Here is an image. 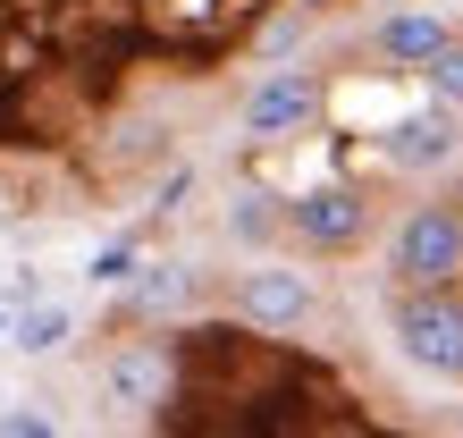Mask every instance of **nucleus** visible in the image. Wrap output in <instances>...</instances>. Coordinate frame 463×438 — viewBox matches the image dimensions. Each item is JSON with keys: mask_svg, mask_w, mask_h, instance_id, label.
I'll use <instances>...</instances> for the list:
<instances>
[{"mask_svg": "<svg viewBox=\"0 0 463 438\" xmlns=\"http://www.w3.org/2000/svg\"><path fill=\"white\" fill-rule=\"evenodd\" d=\"M396 354L430 379H463V279L396 295Z\"/></svg>", "mask_w": 463, "mask_h": 438, "instance_id": "obj_1", "label": "nucleus"}, {"mask_svg": "<svg viewBox=\"0 0 463 438\" xmlns=\"http://www.w3.org/2000/svg\"><path fill=\"white\" fill-rule=\"evenodd\" d=\"M396 287H455L463 279V211L455 203H413L388 236Z\"/></svg>", "mask_w": 463, "mask_h": 438, "instance_id": "obj_2", "label": "nucleus"}, {"mask_svg": "<svg viewBox=\"0 0 463 438\" xmlns=\"http://www.w3.org/2000/svg\"><path fill=\"white\" fill-rule=\"evenodd\" d=\"M287 236L312 253H354L371 236V195L363 186H304V195H287Z\"/></svg>", "mask_w": 463, "mask_h": 438, "instance_id": "obj_3", "label": "nucleus"}, {"mask_svg": "<svg viewBox=\"0 0 463 438\" xmlns=\"http://www.w3.org/2000/svg\"><path fill=\"white\" fill-rule=\"evenodd\" d=\"M320 119V76L312 68H269L253 93H244V135L253 144H287Z\"/></svg>", "mask_w": 463, "mask_h": 438, "instance_id": "obj_4", "label": "nucleus"}, {"mask_svg": "<svg viewBox=\"0 0 463 438\" xmlns=\"http://www.w3.org/2000/svg\"><path fill=\"white\" fill-rule=\"evenodd\" d=\"M463 110L455 101H430V110H404V119H388L379 127V160L388 169H404V177H421V169H447L455 160V144H463Z\"/></svg>", "mask_w": 463, "mask_h": 438, "instance_id": "obj_5", "label": "nucleus"}, {"mask_svg": "<svg viewBox=\"0 0 463 438\" xmlns=\"http://www.w3.org/2000/svg\"><path fill=\"white\" fill-rule=\"evenodd\" d=\"M177 388V354L160 346V338H127L110 363H101V396L127 405V414H144V405H160Z\"/></svg>", "mask_w": 463, "mask_h": 438, "instance_id": "obj_6", "label": "nucleus"}, {"mask_svg": "<svg viewBox=\"0 0 463 438\" xmlns=\"http://www.w3.org/2000/svg\"><path fill=\"white\" fill-rule=\"evenodd\" d=\"M312 304H320V295H312L304 270H244V279H236V312L253 328H304Z\"/></svg>", "mask_w": 463, "mask_h": 438, "instance_id": "obj_7", "label": "nucleus"}, {"mask_svg": "<svg viewBox=\"0 0 463 438\" xmlns=\"http://www.w3.org/2000/svg\"><path fill=\"white\" fill-rule=\"evenodd\" d=\"M371 43H379V60H396V68H430V60L455 43V25H447V17H430V9H404V17L379 25Z\"/></svg>", "mask_w": 463, "mask_h": 438, "instance_id": "obj_8", "label": "nucleus"}, {"mask_svg": "<svg viewBox=\"0 0 463 438\" xmlns=\"http://www.w3.org/2000/svg\"><path fill=\"white\" fill-rule=\"evenodd\" d=\"M9 346H17V354H34V363H43V354H68V346H76V312H68V304H51V295H25L17 320H9Z\"/></svg>", "mask_w": 463, "mask_h": 438, "instance_id": "obj_9", "label": "nucleus"}, {"mask_svg": "<svg viewBox=\"0 0 463 438\" xmlns=\"http://www.w3.org/2000/svg\"><path fill=\"white\" fill-rule=\"evenodd\" d=\"M228 236H236V244H269V236H287V195H261V186H244V195L228 203Z\"/></svg>", "mask_w": 463, "mask_h": 438, "instance_id": "obj_10", "label": "nucleus"}, {"mask_svg": "<svg viewBox=\"0 0 463 438\" xmlns=\"http://www.w3.org/2000/svg\"><path fill=\"white\" fill-rule=\"evenodd\" d=\"M185 287H194V270H185V262H152V270H135V312H177V304H185Z\"/></svg>", "mask_w": 463, "mask_h": 438, "instance_id": "obj_11", "label": "nucleus"}, {"mask_svg": "<svg viewBox=\"0 0 463 438\" xmlns=\"http://www.w3.org/2000/svg\"><path fill=\"white\" fill-rule=\"evenodd\" d=\"M421 85H430V101H455V110H463V34H455L430 68H421Z\"/></svg>", "mask_w": 463, "mask_h": 438, "instance_id": "obj_12", "label": "nucleus"}, {"mask_svg": "<svg viewBox=\"0 0 463 438\" xmlns=\"http://www.w3.org/2000/svg\"><path fill=\"white\" fill-rule=\"evenodd\" d=\"M135 270H144V262H135V244H101V253L85 262V279L93 287H135Z\"/></svg>", "mask_w": 463, "mask_h": 438, "instance_id": "obj_13", "label": "nucleus"}, {"mask_svg": "<svg viewBox=\"0 0 463 438\" xmlns=\"http://www.w3.org/2000/svg\"><path fill=\"white\" fill-rule=\"evenodd\" d=\"M60 422L43 414V405H9V414H0V438H51Z\"/></svg>", "mask_w": 463, "mask_h": 438, "instance_id": "obj_14", "label": "nucleus"}, {"mask_svg": "<svg viewBox=\"0 0 463 438\" xmlns=\"http://www.w3.org/2000/svg\"><path fill=\"white\" fill-rule=\"evenodd\" d=\"M9 320H17V312H9V304H0V346H9Z\"/></svg>", "mask_w": 463, "mask_h": 438, "instance_id": "obj_15", "label": "nucleus"}, {"mask_svg": "<svg viewBox=\"0 0 463 438\" xmlns=\"http://www.w3.org/2000/svg\"><path fill=\"white\" fill-rule=\"evenodd\" d=\"M304 9H337V0H304Z\"/></svg>", "mask_w": 463, "mask_h": 438, "instance_id": "obj_16", "label": "nucleus"}]
</instances>
